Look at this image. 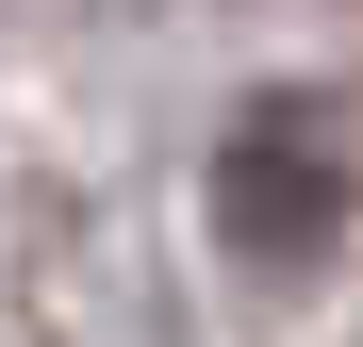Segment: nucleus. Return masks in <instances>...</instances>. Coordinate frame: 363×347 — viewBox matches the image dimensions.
Instances as JSON below:
<instances>
[{
  "label": "nucleus",
  "instance_id": "1",
  "mask_svg": "<svg viewBox=\"0 0 363 347\" xmlns=\"http://www.w3.org/2000/svg\"><path fill=\"white\" fill-rule=\"evenodd\" d=\"M215 231H231L248 281L330 265V231H347V133H330L314 99H248L215 133Z\"/></svg>",
  "mask_w": 363,
  "mask_h": 347
}]
</instances>
